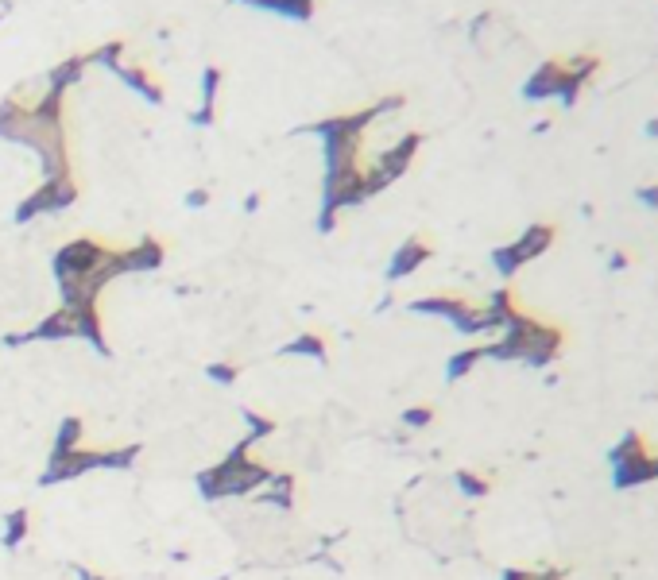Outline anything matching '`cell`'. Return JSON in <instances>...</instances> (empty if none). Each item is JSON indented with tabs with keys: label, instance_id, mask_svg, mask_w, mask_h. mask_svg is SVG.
<instances>
[{
	"label": "cell",
	"instance_id": "obj_5",
	"mask_svg": "<svg viewBox=\"0 0 658 580\" xmlns=\"http://www.w3.org/2000/svg\"><path fill=\"white\" fill-rule=\"evenodd\" d=\"M419 147H422L419 132H407L403 140H395L391 147H384V151L376 155V163L364 171V194H368V198H376V194H384V190H388L395 178H403L407 167L415 163Z\"/></svg>",
	"mask_w": 658,
	"mask_h": 580
},
{
	"label": "cell",
	"instance_id": "obj_7",
	"mask_svg": "<svg viewBox=\"0 0 658 580\" xmlns=\"http://www.w3.org/2000/svg\"><path fill=\"white\" fill-rule=\"evenodd\" d=\"M113 248H105V244H97L90 236H78V240H70V244H62L59 252H55V279L62 283H78V279H86L90 271L101 267V260L109 256Z\"/></svg>",
	"mask_w": 658,
	"mask_h": 580
},
{
	"label": "cell",
	"instance_id": "obj_17",
	"mask_svg": "<svg viewBox=\"0 0 658 580\" xmlns=\"http://www.w3.org/2000/svg\"><path fill=\"white\" fill-rule=\"evenodd\" d=\"M113 74H117V78H120V82H124L128 89H136V93H140V97H144L148 105H163V86H159V82L151 78L148 70H140V66H124V62H120Z\"/></svg>",
	"mask_w": 658,
	"mask_h": 580
},
{
	"label": "cell",
	"instance_id": "obj_12",
	"mask_svg": "<svg viewBox=\"0 0 658 580\" xmlns=\"http://www.w3.org/2000/svg\"><path fill=\"white\" fill-rule=\"evenodd\" d=\"M430 256H434V248H430L422 236H407V240L395 248V256H391V263H388V283H399V279L415 275Z\"/></svg>",
	"mask_w": 658,
	"mask_h": 580
},
{
	"label": "cell",
	"instance_id": "obj_32",
	"mask_svg": "<svg viewBox=\"0 0 658 580\" xmlns=\"http://www.w3.org/2000/svg\"><path fill=\"white\" fill-rule=\"evenodd\" d=\"M186 205H190V209H202V205H210V190H190V194H186Z\"/></svg>",
	"mask_w": 658,
	"mask_h": 580
},
{
	"label": "cell",
	"instance_id": "obj_2",
	"mask_svg": "<svg viewBox=\"0 0 658 580\" xmlns=\"http://www.w3.org/2000/svg\"><path fill=\"white\" fill-rule=\"evenodd\" d=\"M248 449H252V441L244 437L237 441L233 449H229V457H221V461L206 468V472H198V495L206 499V503H217V499H237V495H252L260 492L264 484L271 480V468L268 464H260L256 457H248Z\"/></svg>",
	"mask_w": 658,
	"mask_h": 580
},
{
	"label": "cell",
	"instance_id": "obj_27",
	"mask_svg": "<svg viewBox=\"0 0 658 580\" xmlns=\"http://www.w3.org/2000/svg\"><path fill=\"white\" fill-rule=\"evenodd\" d=\"M240 418H244V430H248L244 437H248L252 445L275 434V422H271V418H264V414H256V410H240Z\"/></svg>",
	"mask_w": 658,
	"mask_h": 580
},
{
	"label": "cell",
	"instance_id": "obj_36",
	"mask_svg": "<svg viewBox=\"0 0 658 580\" xmlns=\"http://www.w3.org/2000/svg\"><path fill=\"white\" fill-rule=\"evenodd\" d=\"M213 580H229V577H213Z\"/></svg>",
	"mask_w": 658,
	"mask_h": 580
},
{
	"label": "cell",
	"instance_id": "obj_8",
	"mask_svg": "<svg viewBox=\"0 0 658 580\" xmlns=\"http://www.w3.org/2000/svg\"><path fill=\"white\" fill-rule=\"evenodd\" d=\"M597 74H600V55L581 51V55H573V58H562V89H558V105H562V109H573V105L581 101L585 86H589Z\"/></svg>",
	"mask_w": 658,
	"mask_h": 580
},
{
	"label": "cell",
	"instance_id": "obj_16",
	"mask_svg": "<svg viewBox=\"0 0 658 580\" xmlns=\"http://www.w3.org/2000/svg\"><path fill=\"white\" fill-rule=\"evenodd\" d=\"M252 495H256V503H264V507L291 511V507H295V476H291V472H271L268 484Z\"/></svg>",
	"mask_w": 658,
	"mask_h": 580
},
{
	"label": "cell",
	"instance_id": "obj_24",
	"mask_svg": "<svg viewBox=\"0 0 658 580\" xmlns=\"http://www.w3.org/2000/svg\"><path fill=\"white\" fill-rule=\"evenodd\" d=\"M480 360H484V345H473V348H461V352H453L446 364V379L449 383H457V379H465L473 368H477Z\"/></svg>",
	"mask_w": 658,
	"mask_h": 580
},
{
	"label": "cell",
	"instance_id": "obj_30",
	"mask_svg": "<svg viewBox=\"0 0 658 580\" xmlns=\"http://www.w3.org/2000/svg\"><path fill=\"white\" fill-rule=\"evenodd\" d=\"M206 379H210V383H221V387H233V383L240 379V368H237V364H225V360H217V364H210V368H206Z\"/></svg>",
	"mask_w": 658,
	"mask_h": 580
},
{
	"label": "cell",
	"instance_id": "obj_22",
	"mask_svg": "<svg viewBox=\"0 0 658 580\" xmlns=\"http://www.w3.org/2000/svg\"><path fill=\"white\" fill-rule=\"evenodd\" d=\"M86 55H74V58H66V62H59L51 74H47V89H55V93H66V89L74 86L82 74H86Z\"/></svg>",
	"mask_w": 658,
	"mask_h": 580
},
{
	"label": "cell",
	"instance_id": "obj_20",
	"mask_svg": "<svg viewBox=\"0 0 658 580\" xmlns=\"http://www.w3.org/2000/svg\"><path fill=\"white\" fill-rule=\"evenodd\" d=\"M28 530H31V515L24 507L8 511V515H4V530H0V546H4V550H20V546L28 542Z\"/></svg>",
	"mask_w": 658,
	"mask_h": 580
},
{
	"label": "cell",
	"instance_id": "obj_29",
	"mask_svg": "<svg viewBox=\"0 0 658 580\" xmlns=\"http://www.w3.org/2000/svg\"><path fill=\"white\" fill-rule=\"evenodd\" d=\"M399 422H403L407 430H426V426L434 422V406H407V410L399 414Z\"/></svg>",
	"mask_w": 658,
	"mask_h": 580
},
{
	"label": "cell",
	"instance_id": "obj_26",
	"mask_svg": "<svg viewBox=\"0 0 658 580\" xmlns=\"http://www.w3.org/2000/svg\"><path fill=\"white\" fill-rule=\"evenodd\" d=\"M124 51H128V43H124V39H113V43H105V47L90 51L86 62H90V66H105V70H117L120 58H124Z\"/></svg>",
	"mask_w": 658,
	"mask_h": 580
},
{
	"label": "cell",
	"instance_id": "obj_1",
	"mask_svg": "<svg viewBox=\"0 0 658 580\" xmlns=\"http://www.w3.org/2000/svg\"><path fill=\"white\" fill-rule=\"evenodd\" d=\"M562 348H566V329L562 325L542 321L523 310L492 345H484V360H523L531 368H546L562 356Z\"/></svg>",
	"mask_w": 658,
	"mask_h": 580
},
{
	"label": "cell",
	"instance_id": "obj_15",
	"mask_svg": "<svg viewBox=\"0 0 658 580\" xmlns=\"http://www.w3.org/2000/svg\"><path fill=\"white\" fill-rule=\"evenodd\" d=\"M163 263V244L155 236L136 240L132 248H124V275H140V271H155Z\"/></svg>",
	"mask_w": 658,
	"mask_h": 580
},
{
	"label": "cell",
	"instance_id": "obj_31",
	"mask_svg": "<svg viewBox=\"0 0 658 580\" xmlns=\"http://www.w3.org/2000/svg\"><path fill=\"white\" fill-rule=\"evenodd\" d=\"M608 267H612V271H628V267H631V252H624V248H616V252L608 256Z\"/></svg>",
	"mask_w": 658,
	"mask_h": 580
},
{
	"label": "cell",
	"instance_id": "obj_3",
	"mask_svg": "<svg viewBox=\"0 0 658 580\" xmlns=\"http://www.w3.org/2000/svg\"><path fill=\"white\" fill-rule=\"evenodd\" d=\"M136 461H140V445H120V449H74V453H66V457H47V468H43L39 484H43V488L70 484V480H82L93 468L128 472Z\"/></svg>",
	"mask_w": 658,
	"mask_h": 580
},
{
	"label": "cell",
	"instance_id": "obj_13",
	"mask_svg": "<svg viewBox=\"0 0 658 580\" xmlns=\"http://www.w3.org/2000/svg\"><path fill=\"white\" fill-rule=\"evenodd\" d=\"M554 240H558V225L554 221H535V225H527V229L519 232L511 244H515V252H519V260L531 263L546 256L550 248H554Z\"/></svg>",
	"mask_w": 658,
	"mask_h": 580
},
{
	"label": "cell",
	"instance_id": "obj_9",
	"mask_svg": "<svg viewBox=\"0 0 658 580\" xmlns=\"http://www.w3.org/2000/svg\"><path fill=\"white\" fill-rule=\"evenodd\" d=\"M74 337H78L74 314H70L66 306H59L55 314H47L39 325H31L24 333H8V337H4V348H20V345H31V341H74Z\"/></svg>",
	"mask_w": 658,
	"mask_h": 580
},
{
	"label": "cell",
	"instance_id": "obj_33",
	"mask_svg": "<svg viewBox=\"0 0 658 580\" xmlns=\"http://www.w3.org/2000/svg\"><path fill=\"white\" fill-rule=\"evenodd\" d=\"M310 561H314V565H326L329 573H341V561H333V557H329L326 550H318L314 557H310Z\"/></svg>",
	"mask_w": 658,
	"mask_h": 580
},
{
	"label": "cell",
	"instance_id": "obj_28",
	"mask_svg": "<svg viewBox=\"0 0 658 580\" xmlns=\"http://www.w3.org/2000/svg\"><path fill=\"white\" fill-rule=\"evenodd\" d=\"M500 580H566V569L542 565V569H504Z\"/></svg>",
	"mask_w": 658,
	"mask_h": 580
},
{
	"label": "cell",
	"instance_id": "obj_18",
	"mask_svg": "<svg viewBox=\"0 0 658 580\" xmlns=\"http://www.w3.org/2000/svg\"><path fill=\"white\" fill-rule=\"evenodd\" d=\"M643 453H651V441L643 430H624L620 441L608 449V468H616V464H628V461H639Z\"/></svg>",
	"mask_w": 658,
	"mask_h": 580
},
{
	"label": "cell",
	"instance_id": "obj_14",
	"mask_svg": "<svg viewBox=\"0 0 658 580\" xmlns=\"http://www.w3.org/2000/svg\"><path fill=\"white\" fill-rule=\"evenodd\" d=\"M74 325H78V341L97 348V356H113V348L105 341V329H101V314H97V302H86V306H74Z\"/></svg>",
	"mask_w": 658,
	"mask_h": 580
},
{
	"label": "cell",
	"instance_id": "obj_34",
	"mask_svg": "<svg viewBox=\"0 0 658 580\" xmlns=\"http://www.w3.org/2000/svg\"><path fill=\"white\" fill-rule=\"evenodd\" d=\"M643 132H647V136H651V140H658V116H651V120H647V124H643Z\"/></svg>",
	"mask_w": 658,
	"mask_h": 580
},
{
	"label": "cell",
	"instance_id": "obj_23",
	"mask_svg": "<svg viewBox=\"0 0 658 580\" xmlns=\"http://www.w3.org/2000/svg\"><path fill=\"white\" fill-rule=\"evenodd\" d=\"M82 434H86L82 418H62L59 434H55V445H51V457H66V453L82 449Z\"/></svg>",
	"mask_w": 658,
	"mask_h": 580
},
{
	"label": "cell",
	"instance_id": "obj_35",
	"mask_svg": "<svg viewBox=\"0 0 658 580\" xmlns=\"http://www.w3.org/2000/svg\"><path fill=\"white\" fill-rule=\"evenodd\" d=\"M78 573V580H105V577H97V573H90V569H74Z\"/></svg>",
	"mask_w": 658,
	"mask_h": 580
},
{
	"label": "cell",
	"instance_id": "obj_25",
	"mask_svg": "<svg viewBox=\"0 0 658 580\" xmlns=\"http://www.w3.org/2000/svg\"><path fill=\"white\" fill-rule=\"evenodd\" d=\"M453 484H457V492L465 495V499H484V495L492 492V480L480 476V472H469V468L453 472Z\"/></svg>",
	"mask_w": 658,
	"mask_h": 580
},
{
	"label": "cell",
	"instance_id": "obj_4",
	"mask_svg": "<svg viewBox=\"0 0 658 580\" xmlns=\"http://www.w3.org/2000/svg\"><path fill=\"white\" fill-rule=\"evenodd\" d=\"M407 310H411V314H422V318L449 321V325H453L457 333H465V337L492 333L484 306H473V302H469V298H461V294H426V298L407 302Z\"/></svg>",
	"mask_w": 658,
	"mask_h": 580
},
{
	"label": "cell",
	"instance_id": "obj_10",
	"mask_svg": "<svg viewBox=\"0 0 658 580\" xmlns=\"http://www.w3.org/2000/svg\"><path fill=\"white\" fill-rule=\"evenodd\" d=\"M558 89H562V58H546L523 82V97L531 105H542V101H558Z\"/></svg>",
	"mask_w": 658,
	"mask_h": 580
},
{
	"label": "cell",
	"instance_id": "obj_11",
	"mask_svg": "<svg viewBox=\"0 0 658 580\" xmlns=\"http://www.w3.org/2000/svg\"><path fill=\"white\" fill-rule=\"evenodd\" d=\"M643 484H658V449L643 453L639 461L612 468V488L616 492H631V488H643Z\"/></svg>",
	"mask_w": 658,
	"mask_h": 580
},
{
	"label": "cell",
	"instance_id": "obj_21",
	"mask_svg": "<svg viewBox=\"0 0 658 580\" xmlns=\"http://www.w3.org/2000/svg\"><path fill=\"white\" fill-rule=\"evenodd\" d=\"M279 356H302V360H314V364H326V341L318 337V333H299L295 341H287V345L279 348Z\"/></svg>",
	"mask_w": 658,
	"mask_h": 580
},
{
	"label": "cell",
	"instance_id": "obj_6",
	"mask_svg": "<svg viewBox=\"0 0 658 580\" xmlns=\"http://www.w3.org/2000/svg\"><path fill=\"white\" fill-rule=\"evenodd\" d=\"M74 202H78V186H74L70 174L43 178L39 190H31L28 198L16 205V225H28V221L43 217V213H62V209H70Z\"/></svg>",
	"mask_w": 658,
	"mask_h": 580
},
{
	"label": "cell",
	"instance_id": "obj_19",
	"mask_svg": "<svg viewBox=\"0 0 658 580\" xmlns=\"http://www.w3.org/2000/svg\"><path fill=\"white\" fill-rule=\"evenodd\" d=\"M217 89H221V70H217V66H206V74H202V109H198V113H190V124L210 128L213 124V105H217Z\"/></svg>",
	"mask_w": 658,
	"mask_h": 580
}]
</instances>
